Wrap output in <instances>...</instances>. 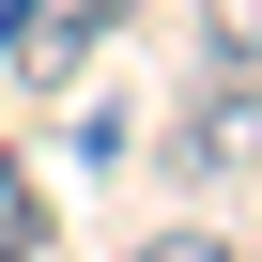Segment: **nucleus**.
Listing matches in <instances>:
<instances>
[{"instance_id": "f03ea898", "label": "nucleus", "mask_w": 262, "mask_h": 262, "mask_svg": "<svg viewBox=\"0 0 262 262\" xmlns=\"http://www.w3.org/2000/svg\"><path fill=\"white\" fill-rule=\"evenodd\" d=\"M185 155H201V185H216V170H231V185L262 170V93H247V77H231V93H201V123H185Z\"/></svg>"}, {"instance_id": "f257e3e1", "label": "nucleus", "mask_w": 262, "mask_h": 262, "mask_svg": "<svg viewBox=\"0 0 262 262\" xmlns=\"http://www.w3.org/2000/svg\"><path fill=\"white\" fill-rule=\"evenodd\" d=\"M108 16H123V0H0V62L62 93V77L93 62V31H108Z\"/></svg>"}, {"instance_id": "20e7f679", "label": "nucleus", "mask_w": 262, "mask_h": 262, "mask_svg": "<svg viewBox=\"0 0 262 262\" xmlns=\"http://www.w3.org/2000/svg\"><path fill=\"white\" fill-rule=\"evenodd\" d=\"M123 262H247V247H231V231H139Z\"/></svg>"}, {"instance_id": "7ed1b4c3", "label": "nucleus", "mask_w": 262, "mask_h": 262, "mask_svg": "<svg viewBox=\"0 0 262 262\" xmlns=\"http://www.w3.org/2000/svg\"><path fill=\"white\" fill-rule=\"evenodd\" d=\"M201 62L216 77H262V0H201Z\"/></svg>"}]
</instances>
